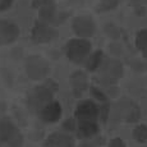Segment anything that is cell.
<instances>
[{
    "instance_id": "obj_8",
    "label": "cell",
    "mask_w": 147,
    "mask_h": 147,
    "mask_svg": "<svg viewBox=\"0 0 147 147\" xmlns=\"http://www.w3.org/2000/svg\"><path fill=\"white\" fill-rule=\"evenodd\" d=\"M19 27L14 22L0 19V45H9L19 37Z\"/></svg>"
},
{
    "instance_id": "obj_31",
    "label": "cell",
    "mask_w": 147,
    "mask_h": 147,
    "mask_svg": "<svg viewBox=\"0 0 147 147\" xmlns=\"http://www.w3.org/2000/svg\"><path fill=\"white\" fill-rule=\"evenodd\" d=\"M1 143H4V142H3V141H1V138H0V145H1Z\"/></svg>"
},
{
    "instance_id": "obj_30",
    "label": "cell",
    "mask_w": 147,
    "mask_h": 147,
    "mask_svg": "<svg viewBox=\"0 0 147 147\" xmlns=\"http://www.w3.org/2000/svg\"><path fill=\"white\" fill-rule=\"evenodd\" d=\"M142 55H143V58H145L146 60H147V49H145V50L142 51Z\"/></svg>"
},
{
    "instance_id": "obj_32",
    "label": "cell",
    "mask_w": 147,
    "mask_h": 147,
    "mask_svg": "<svg viewBox=\"0 0 147 147\" xmlns=\"http://www.w3.org/2000/svg\"><path fill=\"white\" fill-rule=\"evenodd\" d=\"M44 147H49V146H46V145H45V146H44Z\"/></svg>"
},
{
    "instance_id": "obj_22",
    "label": "cell",
    "mask_w": 147,
    "mask_h": 147,
    "mask_svg": "<svg viewBox=\"0 0 147 147\" xmlns=\"http://www.w3.org/2000/svg\"><path fill=\"white\" fill-rule=\"evenodd\" d=\"M109 147H125V143L123 142V140L119 137H115L110 141L109 143Z\"/></svg>"
},
{
    "instance_id": "obj_14",
    "label": "cell",
    "mask_w": 147,
    "mask_h": 147,
    "mask_svg": "<svg viewBox=\"0 0 147 147\" xmlns=\"http://www.w3.org/2000/svg\"><path fill=\"white\" fill-rule=\"evenodd\" d=\"M18 133V129L9 119H1L0 120V138L3 142L7 143L14 134Z\"/></svg>"
},
{
    "instance_id": "obj_12",
    "label": "cell",
    "mask_w": 147,
    "mask_h": 147,
    "mask_svg": "<svg viewBox=\"0 0 147 147\" xmlns=\"http://www.w3.org/2000/svg\"><path fill=\"white\" fill-rule=\"evenodd\" d=\"M78 136L83 138H91L97 133L98 127L96 124V120H78L77 124Z\"/></svg>"
},
{
    "instance_id": "obj_3",
    "label": "cell",
    "mask_w": 147,
    "mask_h": 147,
    "mask_svg": "<svg viewBox=\"0 0 147 147\" xmlns=\"http://www.w3.org/2000/svg\"><path fill=\"white\" fill-rule=\"evenodd\" d=\"M102 81L107 84L115 83L123 76V64L118 59H106L100 67Z\"/></svg>"
},
{
    "instance_id": "obj_21",
    "label": "cell",
    "mask_w": 147,
    "mask_h": 147,
    "mask_svg": "<svg viewBox=\"0 0 147 147\" xmlns=\"http://www.w3.org/2000/svg\"><path fill=\"white\" fill-rule=\"evenodd\" d=\"M7 143L9 147H22L23 146V136L18 132V133L14 134Z\"/></svg>"
},
{
    "instance_id": "obj_28",
    "label": "cell",
    "mask_w": 147,
    "mask_h": 147,
    "mask_svg": "<svg viewBox=\"0 0 147 147\" xmlns=\"http://www.w3.org/2000/svg\"><path fill=\"white\" fill-rule=\"evenodd\" d=\"M131 4L133 7H145L147 5V0H131Z\"/></svg>"
},
{
    "instance_id": "obj_10",
    "label": "cell",
    "mask_w": 147,
    "mask_h": 147,
    "mask_svg": "<svg viewBox=\"0 0 147 147\" xmlns=\"http://www.w3.org/2000/svg\"><path fill=\"white\" fill-rule=\"evenodd\" d=\"M61 117V105L58 101H51L40 110V118L45 123H55Z\"/></svg>"
},
{
    "instance_id": "obj_13",
    "label": "cell",
    "mask_w": 147,
    "mask_h": 147,
    "mask_svg": "<svg viewBox=\"0 0 147 147\" xmlns=\"http://www.w3.org/2000/svg\"><path fill=\"white\" fill-rule=\"evenodd\" d=\"M70 83H72L73 91L76 96H81L82 92L86 91L87 88V77L83 72L77 70L70 76Z\"/></svg>"
},
{
    "instance_id": "obj_19",
    "label": "cell",
    "mask_w": 147,
    "mask_h": 147,
    "mask_svg": "<svg viewBox=\"0 0 147 147\" xmlns=\"http://www.w3.org/2000/svg\"><path fill=\"white\" fill-rule=\"evenodd\" d=\"M136 47L141 53L145 49H147V28L137 32V35H136Z\"/></svg>"
},
{
    "instance_id": "obj_27",
    "label": "cell",
    "mask_w": 147,
    "mask_h": 147,
    "mask_svg": "<svg viewBox=\"0 0 147 147\" xmlns=\"http://www.w3.org/2000/svg\"><path fill=\"white\" fill-rule=\"evenodd\" d=\"M92 94H94V95L96 96V97L98 98V100H102V101H105V100H106L105 95H104L102 92H101L98 88H95V87H94V88H92Z\"/></svg>"
},
{
    "instance_id": "obj_1",
    "label": "cell",
    "mask_w": 147,
    "mask_h": 147,
    "mask_svg": "<svg viewBox=\"0 0 147 147\" xmlns=\"http://www.w3.org/2000/svg\"><path fill=\"white\" fill-rule=\"evenodd\" d=\"M91 42L87 38H73L69 40L65 45L67 58L73 63H82L86 61V59L91 54Z\"/></svg>"
},
{
    "instance_id": "obj_11",
    "label": "cell",
    "mask_w": 147,
    "mask_h": 147,
    "mask_svg": "<svg viewBox=\"0 0 147 147\" xmlns=\"http://www.w3.org/2000/svg\"><path fill=\"white\" fill-rule=\"evenodd\" d=\"M46 146L49 147H74V140L65 133H53L47 137Z\"/></svg>"
},
{
    "instance_id": "obj_16",
    "label": "cell",
    "mask_w": 147,
    "mask_h": 147,
    "mask_svg": "<svg viewBox=\"0 0 147 147\" xmlns=\"http://www.w3.org/2000/svg\"><path fill=\"white\" fill-rule=\"evenodd\" d=\"M102 63H104V53L101 50H97V51L90 54V56L84 61L86 69L90 70V72H94L97 68H100Z\"/></svg>"
},
{
    "instance_id": "obj_26",
    "label": "cell",
    "mask_w": 147,
    "mask_h": 147,
    "mask_svg": "<svg viewBox=\"0 0 147 147\" xmlns=\"http://www.w3.org/2000/svg\"><path fill=\"white\" fill-rule=\"evenodd\" d=\"M49 3H54V0H33L32 5L33 8H41L42 5L49 4Z\"/></svg>"
},
{
    "instance_id": "obj_24",
    "label": "cell",
    "mask_w": 147,
    "mask_h": 147,
    "mask_svg": "<svg viewBox=\"0 0 147 147\" xmlns=\"http://www.w3.org/2000/svg\"><path fill=\"white\" fill-rule=\"evenodd\" d=\"M64 129L65 131H74V129H77V125H76V121L73 120V119H69V120H67L65 123H64Z\"/></svg>"
},
{
    "instance_id": "obj_6",
    "label": "cell",
    "mask_w": 147,
    "mask_h": 147,
    "mask_svg": "<svg viewBox=\"0 0 147 147\" xmlns=\"http://www.w3.org/2000/svg\"><path fill=\"white\" fill-rule=\"evenodd\" d=\"M72 28L78 37L87 38V37L94 36V33L96 31V24H95L94 19H92L91 17L80 16V17H76V18L73 19Z\"/></svg>"
},
{
    "instance_id": "obj_9",
    "label": "cell",
    "mask_w": 147,
    "mask_h": 147,
    "mask_svg": "<svg viewBox=\"0 0 147 147\" xmlns=\"http://www.w3.org/2000/svg\"><path fill=\"white\" fill-rule=\"evenodd\" d=\"M100 115V109L95 102L90 100L82 101L77 105L76 109V118L78 120H96Z\"/></svg>"
},
{
    "instance_id": "obj_5",
    "label": "cell",
    "mask_w": 147,
    "mask_h": 147,
    "mask_svg": "<svg viewBox=\"0 0 147 147\" xmlns=\"http://www.w3.org/2000/svg\"><path fill=\"white\" fill-rule=\"evenodd\" d=\"M53 90L50 87H47L46 84L35 87V90L28 95V105L32 109H36L40 111L45 105H47L49 102L53 101Z\"/></svg>"
},
{
    "instance_id": "obj_23",
    "label": "cell",
    "mask_w": 147,
    "mask_h": 147,
    "mask_svg": "<svg viewBox=\"0 0 147 147\" xmlns=\"http://www.w3.org/2000/svg\"><path fill=\"white\" fill-rule=\"evenodd\" d=\"M109 113H110L109 105H104V106H101V107H100V118H101V120L105 121V120L107 119V115H109Z\"/></svg>"
},
{
    "instance_id": "obj_7",
    "label": "cell",
    "mask_w": 147,
    "mask_h": 147,
    "mask_svg": "<svg viewBox=\"0 0 147 147\" xmlns=\"http://www.w3.org/2000/svg\"><path fill=\"white\" fill-rule=\"evenodd\" d=\"M56 36V31L50 26L46 22L38 21L35 23V26L32 28L31 32V37L36 44H46L54 40Z\"/></svg>"
},
{
    "instance_id": "obj_18",
    "label": "cell",
    "mask_w": 147,
    "mask_h": 147,
    "mask_svg": "<svg viewBox=\"0 0 147 147\" xmlns=\"http://www.w3.org/2000/svg\"><path fill=\"white\" fill-rule=\"evenodd\" d=\"M133 138L138 143H145L147 141V125L140 124L133 129Z\"/></svg>"
},
{
    "instance_id": "obj_4",
    "label": "cell",
    "mask_w": 147,
    "mask_h": 147,
    "mask_svg": "<svg viewBox=\"0 0 147 147\" xmlns=\"http://www.w3.org/2000/svg\"><path fill=\"white\" fill-rule=\"evenodd\" d=\"M50 72L49 64L40 56H30L26 61V73L33 81L45 78Z\"/></svg>"
},
{
    "instance_id": "obj_2",
    "label": "cell",
    "mask_w": 147,
    "mask_h": 147,
    "mask_svg": "<svg viewBox=\"0 0 147 147\" xmlns=\"http://www.w3.org/2000/svg\"><path fill=\"white\" fill-rule=\"evenodd\" d=\"M115 115L118 119L124 120L127 123H134L141 118V109L133 101L121 100L115 105Z\"/></svg>"
},
{
    "instance_id": "obj_29",
    "label": "cell",
    "mask_w": 147,
    "mask_h": 147,
    "mask_svg": "<svg viewBox=\"0 0 147 147\" xmlns=\"http://www.w3.org/2000/svg\"><path fill=\"white\" fill-rule=\"evenodd\" d=\"M110 50H111V53H114V54H120L121 53V49H120V46L119 45H117V44H113V45H110Z\"/></svg>"
},
{
    "instance_id": "obj_20",
    "label": "cell",
    "mask_w": 147,
    "mask_h": 147,
    "mask_svg": "<svg viewBox=\"0 0 147 147\" xmlns=\"http://www.w3.org/2000/svg\"><path fill=\"white\" fill-rule=\"evenodd\" d=\"M105 32L109 37L114 38V40H117V38L120 37V30L113 23H106L105 24Z\"/></svg>"
},
{
    "instance_id": "obj_17",
    "label": "cell",
    "mask_w": 147,
    "mask_h": 147,
    "mask_svg": "<svg viewBox=\"0 0 147 147\" xmlns=\"http://www.w3.org/2000/svg\"><path fill=\"white\" fill-rule=\"evenodd\" d=\"M118 5H119V0H100L98 5L96 7V10L98 13L110 12V10H114Z\"/></svg>"
},
{
    "instance_id": "obj_15",
    "label": "cell",
    "mask_w": 147,
    "mask_h": 147,
    "mask_svg": "<svg viewBox=\"0 0 147 147\" xmlns=\"http://www.w3.org/2000/svg\"><path fill=\"white\" fill-rule=\"evenodd\" d=\"M56 16V8H55V4L54 3H49V4H45L40 8V19L42 22H46V23H53L54 24V21H55Z\"/></svg>"
},
{
    "instance_id": "obj_25",
    "label": "cell",
    "mask_w": 147,
    "mask_h": 147,
    "mask_svg": "<svg viewBox=\"0 0 147 147\" xmlns=\"http://www.w3.org/2000/svg\"><path fill=\"white\" fill-rule=\"evenodd\" d=\"M14 0H0V12L7 10L8 8H10V5L13 4Z\"/></svg>"
},
{
    "instance_id": "obj_33",
    "label": "cell",
    "mask_w": 147,
    "mask_h": 147,
    "mask_svg": "<svg viewBox=\"0 0 147 147\" xmlns=\"http://www.w3.org/2000/svg\"><path fill=\"white\" fill-rule=\"evenodd\" d=\"M0 120H1V119H0Z\"/></svg>"
}]
</instances>
